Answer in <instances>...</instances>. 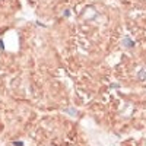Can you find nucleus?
Masks as SVG:
<instances>
[{
  "instance_id": "obj_1",
  "label": "nucleus",
  "mask_w": 146,
  "mask_h": 146,
  "mask_svg": "<svg viewBox=\"0 0 146 146\" xmlns=\"http://www.w3.org/2000/svg\"><path fill=\"white\" fill-rule=\"evenodd\" d=\"M123 41L126 42V44H124L126 47H133V45H134V42H133V41H130V40H129V38H127V37H126V38H124Z\"/></svg>"
},
{
  "instance_id": "obj_2",
  "label": "nucleus",
  "mask_w": 146,
  "mask_h": 146,
  "mask_svg": "<svg viewBox=\"0 0 146 146\" xmlns=\"http://www.w3.org/2000/svg\"><path fill=\"white\" fill-rule=\"evenodd\" d=\"M139 78H140V79H142V78L145 79V78H146V70H145V72H143V70H140V72H139Z\"/></svg>"
},
{
  "instance_id": "obj_3",
  "label": "nucleus",
  "mask_w": 146,
  "mask_h": 146,
  "mask_svg": "<svg viewBox=\"0 0 146 146\" xmlns=\"http://www.w3.org/2000/svg\"><path fill=\"white\" fill-rule=\"evenodd\" d=\"M13 146H23L22 142H13Z\"/></svg>"
},
{
  "instance_id": "obj_4",
  "label": "nucleus",
  "mask_w": 146,
  "mask_h": 146,
  "mask_svg": "<svg viewBox=\"0 0 146 146\" xmlns=\"http://www.w3.org/2000/svg\"><path fill=\"white\" fill-rule=\"evenodd\" d=\"M0 48H3V42L1 41H0Z\"/></svg>"
}]
</instances>
